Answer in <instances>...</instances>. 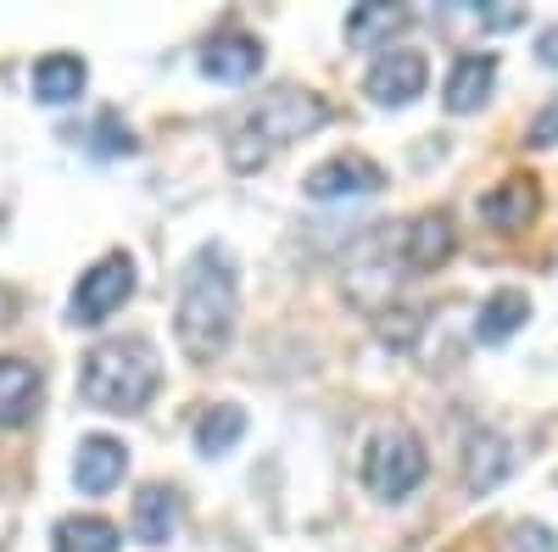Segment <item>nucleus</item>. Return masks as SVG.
Returning <instances> with one entry per match:
<instances>
[{
	"label": "nucleus",
	"mask_w": 558,
	"mask_h": 552,
	"mask_svg": "<svg viewBox=\"0 0 558 552\" xmlns=\"http://www.w3.org/2000/svg\"><path fill=\"white\" fill-rule=\"evenodd\" d=\"M324 123H330L324 96L296 89V84H279V89L257 96L235 118V128H229V140H223V157H229V168H235V173H257V168H268L279 151H286L291 140H302V134H313Z\"/></svg>",
	"instance_id": "obj_2"
},
{
	"label": "nucleus",
	"mask_w": 558,
	"mask_h": 552,
	"mask_svg": "<svg viewBox=\"0 0 558 552\" xmlns=\"http://www.w3.org/2000/svg\"><path fill=\"white\" fill-rule=\"evenodd\" d=\"M536 212H542V191L531 173H508L502 184H492L481 196V218L492 229H502V235H520L525 223H536Z\"/></svg>",
	"instance_id": "obj_10"
},
{
	"label": "nucleus",
	"mask_w": 558,
	"mask_h": 552,
	"mask_svg": "<svg viewBox=\"0 0 558 552\" xmlns=\"http://www.w3.org/2000/svg\"><path fill=\"white\" fill-rule=\"evenodd\" d=\"M39 396H45V375L39 363L28 357H0V430H17L39 413Z\"/></svg>",
	"instance_id": "obj_11"
},
{
	"label": "nucleus",
	"mask_w": 558,
	"mask_h": 552,
	"mask_svg": "<svg viewBox=\"0 0 558 552\" xmlns=\"http://www.w3.org/2000/svg\"><path fill=\"white\" fill-rule=\"evenodd\" d=\"M408 257H402V223H375L368 235L352 246V262H347V296L357 307L375 312L402 280H408Z\"/></svg>",
	"instance_id": "obj_4"
},
{
	"label": "nucleus",
	"mask_w": 558,
	"mask_h": 552,
	"mask_svg": "<svg viewBox=\"0 0 558 552\" xmlns=\"http://www.w3.org/2000/svg\"><path fill=\"white\" fill-rule=\"evenodd\" d=\"M492 84H497V57H458L447 68V84H441V101L447 112H481L486 96H492Z\"/></svg>",
	"instance_id": "obj_14"
},
{
	"label": "nucleus",
	"mask_w": 558,
	"mask_h": 552,
	"mask_svg": "<svg viewBox=\"0 0 558 552\" xmlns=\"http://www.w3.org/2000/svg\"><path fill=\"white\" fill-rule=\"evenodd\" d=\"M241 436H246V413H241L235 402H218V407H207V413H202V425H196V446H202L207 457L229 452Z\"/></svg>",
	"instance_id": "obj_21"
},
{
	"label": "nucleus",
	"mask_w": 558,
	"mask_h": 552,
	"mask_svg": "<svg viewBox=\"0 0 558 552\" xmlns=\"http://www.w3.org/2000/svg\"><path fill=\"white\" fill-rule=\"evenodd\" d=\"M531 318V296L525 291H492L486 302H481V318H475V335L486 341V346H497V341H508L520 324Z\"/></svg>",
	"instance_id": "obj_19"
},
{
	"label": "nucleus",
	"mask_w": 558,
	"mask_h": 552,
	"mask_svg": "<svg viewBox=\"0 0 558 552\" xmlns=\"http://www.w3.org/2000/svg\"><path fill=\"white\" fill-rule=\"evenodd\" d=\"M425 469H430L425 441H418L408 425L380 430L375 441H368V452H363V486L375 491L380 502H402L418 480H425Z\"/></svg>",
	"instance_id": "obj_5"
},
{
	"label": "nucleus",
	"mask_w": 558,
	"mask_h": 552,
	"mask_svg": "<svg viewBox=\"0 0 558 552\" xmlns=\"http://www.w3.org/2000/svg\"><path fill=\"white\" fill-rule=\"evenodd\" d=\"M241 318V285H235V262H229L223 246H202L184 268L179 285V307H173V335L179 352L191 363H218L229 352V335H235Z\"/></svg>",
	"instance_id": "obj_1"
},
{
	"label": "nucleus",
	"mask_w": 558,
	"mask_h": 552,
	"mask_svg": "<svg viewBox=\"0 0 558 552\" xmlns=\"http://www.w3.org/2000/svg\"><path fill=\"white\" fill-rule=\"evenodd\" d=\"M263 68V45L257 34H241V28H223L202 45V73L218 78V84H241Z\"/></svg>",
	"instance_id": "obj_12"
},
{
	"label": "nucleus",
	"mask_w": 558,
	"mask_h": 552,
	"mask_svg": "<svg viewBox=\"0 0 558 552\" xmlns=\"http://www.w3.org/2000/svg\"><path fill=\"white\" fill-rule=\"evenodd\" d=\"M452 252H458V229H452V218H447L441 207L413 212V218L402 223V257H408L413 273H436Z\"/></svg>",
	"instance_id": "obj_9"
},
{
	"label": "nucleus",
	"mask_w": 558,
	"mask_h": 552,
	"mask_svg": "<svg viewBox=\"0 0 558 552\" xmlns=\"http://www.w3.org/2000/svg\"><path fill=\"white\" fill-rule=\"evenodd\" d=\"M118 525L101 514H68L51 530V552H118Z\"/></svg>",
	"instance_id": "obj_18"
},
{
	"label": "nucleus",
	"mask_w": 558,
	"mask_h": 552,
	"mask_svg": "<svg viewBox=\"0 0 558 552\" xmlns=\"http://www.w3.org/2000/svg\"><path fill=\"white\" fill-rule=\"evenodd\" d=\"M84 84H89V68L68 51H51V57H39L34 62V101L45 107H68L84 96Z\"/></svg>",
	"instance_id": "obj_15"
},
{
	"label": "nucleus",
	"mask_w": 558,
	"mask_h": 552,
	"mask_svg": "<svg viewBox=\"0 0 558 552\" xmlns=\"http://www.w3.org/2000/svg\"><path fill=\"white\" fill-rule=\"evenodd\" d=\"M17 307H23V302H17V291H12V285H0V330H7L12 318H17Z\"/></svg>",
	"instance_id": "obj_26"
},
{
	"label": "nucleus",
	"mask_w": 558,
	"mask_h": 552,
	"mask_svg": "<svg viewBox=\"0 0 558 552\" xmlns=\"http://www.w3.org/2000/svg\"><path fill=\"white\" fill-rule=\"evenodd\" d=\"M525 140H531V146H542V151L558 140V96H553V107H547V112L531 123V134H525Z\"/></svg>",
	"instance_id": "obj_23"
},
{
	"label": "nucleus",
	"mask_w": 558,
	"mask_h": 552,
	"mask_svg": "<svg viewBox=\"0 0 558 552\" xmlns=\"http://www.w3.org/2000/svg\"><path fill=\"white\" fill-rule=\"evenodd\" d=\"M408 23L402 7H352L347 12V39L357 45V51H375V45H386L391 51V34Z\"/></svg>",
	"instance_id": "obj_20"
},
{
	"label": "nucleus",
	"mask_w": 558,
	"mask_h": 552,
	"mask_svg": "<svg viewBox=\"0 0 558 552\" xmlns=\"http://www.w3.org/2000/svg\"><path fill=\"white\" fill-rule=\"evenodd\" d=\"M514 552H558V541H553L547 525H520L514 530Z\"/></svg>",
	"instance_id": "obj_22"
},
{
	"label": "nucleus",
	"mask_w": 558,
	"mask_h": 552,
	"mask_svg": "<svg viewBox=\"0 0 558 552\" xmlns=\"http://www.w3.org/2000/svg\"><path fill=\"white\" fill-rule=\"evenodd\" d=\"M162 385V363L146 335H112L84 352L78 396L101 413H140Z\"/></svg>",
	"instance_id": "obj_3"
},
{
	"label": "nucleus",
	"mask_w": 558,
	"mask_h": 552,
	"mask_svg": "<svg viewBox=\"0 0 558 552\" xmlns=\"http://www.w3.org/2000/svg\"><path fill=\"white\" fill-rule=\"evenodd\" d=\"M123 469H129L123 441H112V436H84V441H78V457H73V486H78L84 496H107V491L123 480Z\"/></svg>",
	"instance_id": "obj_13"
},
{
	"label": "nucleus",
	"mask_w": 558,
	"mask_h": 552,
	"mask_svg": "<svg viewBox=\"0 0 558 552\" xmlns=\"http://www.w3.org/2000/svg\"><path fill=\"white\" fill-rule=\"evenodd\" d=\"M173 530H179V491L146 486L134 496V541L162 547V541H173Z\"/></svg>",
	"instance_id": "obj_17"
},
{
	"label": "nucleus",
	"mask_w": 558,
	"mask_h": 552,
	"mask_svg": "<svg viewBox=\"0 0 558 552\" xmlns=\"http://www.w3.org/2000/svg\"><path fill=\"white\" fill-rule=\"evenodd\" d=\"M134 296V262L123 252H107L89 273H78V285H73V302H68V324L78 330H96L107 324V318Z\"/></svg>",
	"instance_id": "obj_6"
},
{
	"label": "nucleus",
	"mask_w": 558,
	"mask_h": 552,
	"mask_svg": "<svg viewBox=\"0 0 558 552\" xmlns=\"http://www.w3.org/2000/svg\"><path fill=\"white\" fill-rule=\"evenodd\" d=\"M302 191H307L313 201L375 196V191H386V173H380V162H368L363 151H341V157H330V162H318V168L307 173Z\"/></svg>",
	"instance_id": "obj_8"
},
{
	"label": "nucleus",
	"mask_w": 558,
	"mask_h": 552,
	"mask_svg": "<svg viewBox=\"0 0 558 552\" xmlns=\"http://www.w3.org/2000/svg\"><path fill=\"white\" fill-rule=\"evenodd\" d=\"M508 469H514V452H508V441L492 436V430H481V436L470 441V452H463V491L481 496V491H492Z\"/></svg>",
	"instance_id": "obj_16"
},
{
	"label": "nucleus",
	"mask_w": 558,
	"mask_h": 552,
	"mask_svg": "<svg viewBox=\"0 0 558 552\" xmlns=\"http://www.w3.org/2000/svg\"><path fill=\"white\" fill-rule=\"evenodd\" d=\"M425 84H430V62L418 51H380L363 73V96L375 107H408L425 96Z\"/></svg>",
	"instance_id": "obj_7"
},
{
	"label": "nucleus",
	"mask_w": 558,
	"mask_h": 552,
	"mask_svg": "<svg viewBox=\"0 0 558 552\" xmlns=\"http://www.w3.org/2000/svg\"><path fill=\"white\" fill-rule=\"evenodd\" d=\"M101 134H107V140H101V151H134V134H118V118L112 112H101Z\"/></svg>",
	"instance_id": "obj_24"
},
{
	"label": "nucleus",
	"mask_w": 558,
	"mask_h": 552,
	"mask_svg": "<svg viewBox=\"0 0 558 552\" xmlns=\"http://www.w3.org/2000/svg\"><path fill=\"white\" fill-rule=\"evenodd\" d=\"M536 57H542L547 68H558V28H542V34H536Z\"/></svg>",
	"instance_id": "obj_25"
}]
</instances>
